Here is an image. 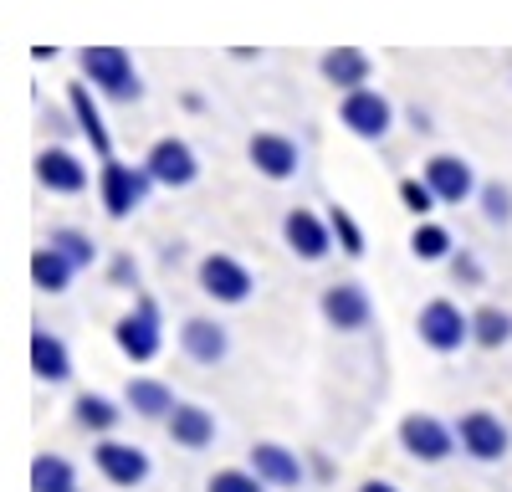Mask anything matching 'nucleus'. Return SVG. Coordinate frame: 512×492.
I'll list each match as a JSON object with an SVG mask.
<instances>
[{
	"label": "nucleus",
	"mask_w": 512,
	"mask_h": 492,
	"mask_svg": "<svg viewBox=\"0 0 512 492\" xmlns=\"http://www.w3.org/2000/svg\"><path fill=\"white\" fill-rule=\"evenodd\" d=\"M77 62H82V77H88L98 93L123 98V103L139 98V72H134V57H128V52H118V47H88Z\"/></svg>",
	"instance_id": "nucleus-1"
},
{
	"label": "nucleus",
	"mask_w": 512,
	"mask_h": 492,
	"mask_svg": "<svg viewBox=\"0 0 512 492\" xmlns=\"http://www.w3.org/2000/svg\"><path fill=\"white\" fill-rule=\"evenodd\" d=\"M113 339H118V349L134 359V364H149L154 354H159V308H154V298H139L134 303V313H123L118 323H113Z\"/></svg>",
	"instance_id": "nucleus-2"
},
{
	"label": "nucleus",
	"mask_w": 512,
	"mask_h": 492,
	"mask_svg": "<svg viewBox=\"0 0 512 492\" xmlns=\"http://www.w3.org/2000/svg\"><path fill=\"white\" fill-rule=\"evenodd\" d=\"M420 339L431 344L436 354H456L466 339H472V318H466L456 303L436 298V303L420 308Z\"/></svg>",
	"instance_id": "nucleus-3"
},
{
	"label": "nucleus",
	"mask_w": 512,
	"mask_h": 492,
	"mask_svg": "<svg viewBox=\"0 0 512 492\" xmlns=\"http://www.w3.org/2000/svg\"><path fill=\"white\" fill-rule=\"evenodd\" d=\"M149 185H154V175H149V170H134V164L108 159V164H103V175H98L103 211H108V216H128V211H134V205L149 195Z\"/></svg>",
	"instance_id": "nucleus-4"
},
{
	"label": "nucleus",
	"mask_w": 512,
	"mask_h": 492,
	"mask_svg": "<svg viewBox=\"0 0 512 492\" xmlns=\"http://www.w3.org/2000/svg\"><path fill=\"white\" fill-rule=\"evenodd\" d=\"M456 441L466 457L477 462H502L507 457V426L492 416V410H466L461 426H456Z\"/></svg>",
	"instance_id": "nucleus-5"
},
{
	"label": "nucleus",
	"mask_w": 512,
	"mask_h": 492,
	"mask_svg": "<svg viewBox=\"0 0 512 492\" xmlns=\"http://www.w3.org/2000/svg\"><path fill=\"white\" fill-rule=\"evenodd\" d=\"M338 118H344L349 134H359V139H384V134H390V103H384V93H374V88L344 93Z\"/></svg>",
	"instance_id": "nucleus-6"
},
{
	"label": "nucleus",
	"mask_w": 512,
	"mask_h": 492,
	"mask_svg": "<svg viewBox=\"0 0 512 492\" xmlns=\"http://www.w3.org/2000/svg\"><path fill=\"white\" fill-rule=\"evenodd\" d=\"M400 446L415 462H446L456 451V431H446L436 416H405L400 421Z\"/></svg>",
	"instance_id": "nucleus-7"
},
{
	"label": "nucleus",
	"mask_w": 512,
	"mask_h": 492,
	"mask_svg": "<svg viewBox=\"0 0 512 492\" xmlns=\"http://www.w3.org/2000/svg\"><path fill=\"white\" fill-rule=\"evenodd\" d=\"M144 170L154 175V185H169V190H185L195 175H200V164H195V149L185 139H159L144 159Z\"/></svg>",
	"instance_id": "nucleus-8"
},
{
	"label": "nucleus",
	"mask_w": 512,
	"mask_h": 492,
	"mask_svg": "<svg viewBox=\"0 0 512 492\" xmlns=\"http://www.w3.org/2000/svg\"><path fill=\"white\" fill-rule=\"evenodd\" d=\"M93 462H98V472L113 487H139L149 477V457H144L139 446H128V441H98L93 446Z\"/></svg>",
	"instance_id": "nucleus-9"
},
{
	"label": "nucleus",
	"mask_w": 512,
	"mask_h": 492,
	"mask_svg": "<svg viewBox=\"0 0 512 492\" xmlns=\"http://www.w3.org/2000/svg\"><path fill=\"white\" fill-rule=\"evenodd\" d=\"M200 287H205L216 303H246V298H251V272H246L236 257H221V252H216V257L200 262Z\"/></svg>",
	"instance_id": "nucleus-10"
},
{
	"label": "nucleus",
	"mask_w": 512,
	"mask_h": 492,
	"mask_svg": "<svg viewBox=\"0 0 512 492\" xmlns=\"http://www.w3.org/2000/svg\"><path fill=\"white\" fill-rule=\"evenodd\" d=\"M323 318H328L333 328H344V334H354V328H369L374 308H369V298H364L359 282H333L328 293H323Z\"/></svg>",
	"instance_id": "nucleus-11"
},
{
	"label": "nucleus",
	"mask_w": 512,
	"mask_h": 492,
	"mask_svg": "<svg viewBox=\"0 0 512 492\" xmlns=\"http://www.w3.org/2000/svg\"><path fill=\"white\" fill-rule=\"evenodd\" d=\"M425 185L436 190V200L461 205L477 180H472V164H466L461 154H436V159H425Z\"/></svg>",
	"instance_id": "nucleus-12"
},
{
	"label": "nucleus",
	"mask_w": 512,
	"mask_h": 492,
	"mask_svg": "<svg viewBox=\"0 0 512 492\" xmlns=\"http://www.w3.org/2000/svg\"><path fill=\"white\" fill-rule=\"evenodd\" d=\"M246 154L256 164V175H267V180H292L297 175V144L287 134H251Z\"/></svg>",
	"instance_id": "nucleus-13"
},
{
	"label": "nucleus",
	"mask_w": 512,
	"mask_h": 492,
	"mask_svg": "<svg viewBox=\"0 0 512 492\" xmlns=\"http://www.w3.org/2000/svg\"><path fill=\"white\" fill-rule=\"evenodd\" d=\"M282 236H287V246H292L303 262H323V257H328V241H333V231H328L313 211H287Z\"/></svg>",
	"instance_id": "nucleus-14"
},
{
	"label": "nucleus",
	"mask_w": 512,
	"mask_h": 492,
	"mask_svg": "<svg viewBox=\"0 0 512 492\" xmlns=\"http://www.w3.org/2000/svg\"><path fill=\"white\" fill-rule=\"evenodd\" d=\"M36 180L47 190H57V195H82L88 190V170H82L67 149H41L36 154Z\"/></svg>",
	"instance_id": "nucleus-15"
},
{
	"label": "nucleus",
	"mask_w": 512,
	"mask_h": 492,
	"mask_svg": "<svg viewBox=\"0 0 512 492\" xmlns=\"http://www.w3.org/2000/svg\"><path fill=\"white\" fill-rule=\"evenodd\" d=\"M251 467H256V477L272 482V487H297V482H303V462H297L287 446H277V441H256L251 446Z\"/></svg>",
	"instance_id": "nucleus-16"
},
{
	"label": "nucleus",
	"mask_w": 512,
	"mask_h": 492,
	"mask_svg": "<svg viewBox=\"0 0 512 492\" xmlns=\"http://www.w3.org/2000/svg\"><path fill=\"white\" fill-rule=\"evenodd\" d=\"M31 369H36V380H72V354L57 334H47V328H31Z\"/></svg>",
	"instance_id": "nucleus-17"
},
{
	"label": "nucleus",
	"mask_w": 512,
	"mask_h": 492,
	"mask_svg": "<svg viewBox=\"0 0 512 492\" xmlns=\"http://www.w3.org/2000/svg\"><path fill=\"white\" fill-rule=\"evenodd\" d=\"M180 344H185V354L195 359V364H221L226 359V328L216 323V318H190L185 328H180Z\"/></svg>",
	"instance_id": "nucleus-18"
},
{
	"label": "nucleus",
	"mask_w": 512,
	"mask_h": 492,
	"mask_svg": "<svg viewBox=\"0 0 512 492\" xmlns=\"http://www.w3.org/2000/svg\"><path fill=\"white\" fill-rule=\"evenodd\" d=\"M169 436H175V446H185V451H205L210 441H216V416L200 410V405H175Z\"/></svg>",
	"instance_id": "nucleus-19"
},
{
	"label": "nucleus",
	"mask_w": 512,
	"mask_h": 492,
	"mask_svg": "<svg viewBox=\"0 0 512 492\" xmlns=\"http://www.w3.org/2000/svg\"><path fill=\"white\" fill-rule=\"evenodd\" d=\"M323 77L333 82V88H344V93H354V88H364L369 82V57L364 52H354V47H338V52H323Z\"/></svg>",
	"instance_id": "nucleus-20"
},
{
	"label": "nucleus",
	"mask_w": 512,
	"mask_h": 492,
	"mask_svg": "<svg viewBox=\"0 0 512 492\" xmlns=\"http://www.w3.org/2000/svg\"><path fill=\"white\" fill-rule=\"evenodd\" d=\"M67 103H72V113H77V123H82V134H88V144L108 159V154H113V139H108V129H103V113L93 108L88 82H72V88H67Z\"/></svg>",
	"instance_id": "nucleus-21"
},
{
	"label": "nucleus",
	"mask_w": 512,
	"mask_h": 492,
	"mask_svg": "<svg viewBox=\"0 0 512 492\" xmlns=\"http://www.w3.org/2000/svg\"><path fill=\"white\" fill-rule=\"evenodd\" d=\"M72 272H77V267H72L62 252H57L52 241L41 246V252H31V282L41 287V293H62V287L72 282Z\"/></svg>",
	"instance_id": "nucleus-22"
},
{
	"label": "nucleus",
	"mask_w": 512,
	"mask_h": 492,
	"mask_svg": "<svg viewBox=\"0 0 512 492\" xmlns=\"http://www.w3.org/2000/svg\"><path fill=\"white\" fill-rule=\"evenodd\" d=\"M128 405H134L144 421L175 416V395H169V385H159V380H128Z\"/></svg>",
	"instance_id": "nucleus-23"
},
{
	"label": "nucleus",
	"mask_w": 512,
	"mask_h": 492,
	"mask_svg": "<svg viewBox=\"0 0 512 492\" xmlns=\"http://www.w3.org/2000/svg\"><path fill=\"white\" fill-rule=\"evenodd\" d=\"M31 492H82L77 487V472H72V462L67 457H36L31 462Z\"/></svg>",
	"instance_id": "nucleus-24"
},
{
	"label": "nucleus",
	"mask_w": 512,
	"mask_h": 492,
	"mask_svg": "<svg viewBox=\"0 0 512 492\" xmlns=\"http://www.w3.org/2000/svg\"><path fill=\"white\" fill-rule=\"evenodd\" d=\"M72 416H77L82 431H98V436H103V431L118 426V405H113L108 395H77V400H72Z\"/></svg>",
	"instance_id": "nucleus-25"
},
{
	"label": "nucleus",
	"mask_w": 512,
	"mask_h": 492,
	"mask_svg": "<svg viewBox=\"0 0 512 492\" xmlns=\"http://www.w3.org/2000/svg\"><path fill=\"white\" fill-rule=\"evenodd\" d=\"M410 252H415L420 262H441V257H451V231L436 226V221H420L415 236H410Z\"/></svg>",
	"instance_id": "nucleus-26"
},
{
	"label": "nucleus",
	"mask_w": 512,
	"mask_h": 492,
	"mask_svg": "<svg viewBox=\"0 0 512 492\" xmlns=\"http://www.w3.org/2000/svg\"><path fill=\"white\" fill-rule=\"evenodd\" d=\"M472 339H477L482 349H502V344L512 339V318H507L502 308H482V313L472 318Z\"/></svg>",
	"instance_id": "nucleus-27"
},
{
	"label": "nucleus",
	"mask_w": 512,
	"mask_h": 492,
	"mask_svg": "<svg viewBox=\"0 0 512 492\" xmlns=\"http://www.w3.org/2000/svg\"><path fill=\"white\" fill-rule=\"evenodd\" d=\"M328 231H333V241L344 246L349 257H359V252H364V231H359V221L344 211V205H333V211H328Z\"/></svg>",
	"instance_id": "nucleus-28"
},
{
	"label": "nucleus",
	"mask_w": 512,
	"mask_h": 492,
	"mask_svg": "<svg viewBox=\"0 0 512 492\" xmlns=\"http://www.w3.org/2000/svg\"><path fill=\"white\" fill-rule=\"evenodd\" d=\"M52 246L72 262V267H93V236H82V231H52Z\"/></svg>",
	"instance_id": "nucleus-29"
},
{
	"label": "nucleus",
	"mask_w": 512,
	"mask_h": 492,
	"mask_svg": "<svg viewBox=\"0 0 512 492\" xmlns=\"http://www.w3.org/2000/svg\"><path fill=\"white\" fill-rule=\"evenodd\" d=\"M210 492H262V477H256V472H236V467H226V472L210 477Z\"/></svg>",
	"instance_id": "nucleus-30"
},
{
	"label": "nucleus",
	"mask_w": 512,
	"mask_h": 492,
	"mask_svg": "<svg viewBox=\"0 0 512 492\" xmlns=\"http://www.w3.org/2000/svg\"><path fill=\"white\" fill-rule=\"evenodd\" d=\"M400 200L410 205L415 216H431V205H436V190L425 185V175H420V180H400Z\"/></svg>",
	"instance_id": "nucleus-31"
},
{
	"label": "nucleus",
	"mask_w": 512,
	"mask_h": 492,
	"mask_svg": "<svg viewBox=\"0 0 512 492\" xmlns=\"http://www.w3.org/2000/svg\"><path fill=\"white\" fill-rule=\"evenodd\" d=\"M482 211H487L492 221H507V216H512V195H507L502 185H487V190H482Z\"/></svg>",
	"instance_id": "nucleus-32"
},
{
	"label": "nucleus",
	"mask_w": 512,
	"mask_h": 492,
	"mask_svg": "<svg viewBox=\"0 0 512 492\" xmlns=\"http://www.w3.org/2000/svg\"><path fill=\"white\" fill-rule=\"evenodd\" d=\"M451 277H456V282H466V287H477V282H482V267L461 252V257H451Z\"/></svg>",
	"instance_id": "nucleus-33"
},
{
	"label": "nucleus",
	"mask_w": 512,
	"mask_h": 492,
	"mask_svg": "<svg viewBox=\"0 0 512 492\" xmlns=\"http://www.w3.org/2000/svg\"><path fill=\"white\" fill-rule=\"evenodd\" d=\"M108 277H113L118 287H134V282H139V267H134V262H128V257H113V267H108Z\"/></svg>",
	"instance_id": "nucleus-34"
},
{
	"label": "nucleus",
	"mask_w": 512,
	"mask_h": 492,
	"mask_svg": "<svg viewBox=\"0 0 512 492\" xmlns=\"http://www.w3.org/2000/svg\"><path fill=\"white\" fill-rule=\"evenodd\" d=\"M359 492H400V487H395V482H379V477H374V482H364Z\"/></svg>",
	"instance_id": "nucleus-35"
}]
</instances>
